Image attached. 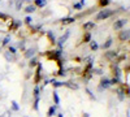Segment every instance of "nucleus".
Segmentation results:
<instances>
[{
    "mask_svg": "<svg viewBox=\"0 0 130 117\" xmlns=\"http://www.w3.org/2000/svg\"><path fill=\"white\" fill-rule=\"evenodd\" d=\"M113 14V12H112V10H108V9H104V10H102V12L99 13V14H98L96 16V20H105V18H108V17H109V16H112Z\"/></svg>",
    "mask_w": 130,
    "mask_h": 117,
    "instance_id": "obj_1",
    "label": "nucleus"
},
{
    "mask_svg": "<svg viewBox=\"0 0 130 117\" xmlns=\"http://www.w3.org/2000/svg\"><path fill=\"white\" fill-rule=\"evenodd\" d=\"M68 37H69V31H67V33H65V35L59 39V46H60V47L64 46V43H65V42H67V39H68Z\"/></svg>",
    "mask_w": 130,
    "mask_h": 117,
    "instance_id": "obj_2",
    "label": "nucleus"
},
{
    "mask_svg": "<svg viewBox=\"0 0 130 117\" xmlns=\"http://www.w3.org/2000/svg\"><path fill=\"white\" fill-rule=\"evenodd\" d=\"M125 24H126V20H120V21H117V22L115 24V29H116V30H120Z\"/></svg>",
    "mask_w": 130,
    "mask_h": 117,
    "instance_id": "obj_3",
    "label": "nucleus"
},
{
    "mask_svg": "<svg viewBox=\"0 0 130 117\" xmlns=\"http://www.w3.org/2000/svg\"><path fill=\"white\" fill-rule=\"evenodd\" d=\"M100 85H102V87L107 89V87H109L112 83H111V81H109V79H105V78H104V79H102V83H100Z\"/></svg>",
    "mask_w": 130,
    "mask_h": 117,
    "instance_id": "obj_4",
    "label": "nucleus"
},
{
    "mask_svg": "<svg viewBox=\"0 0 130 117\" xmlns=\"http://www.w3.org/2000/svg\"><path fill=\"white\" fill-rule=\"evenodd\" d=\"M120 38H121V39H129V31H127V30H122Z\"/></svg>",
    "mask_w": 130,
    "mask_h": 117,
    "instance_id": "obj_5",
    "label": "nucleus"
},
{
    "mask_svg": "<svg viewBox=\"0 0 130 117\" xmlns=\"http://www.w3.org/2000/svg\"><path fill=\"white\" fill-rule=\"evenodd\" d=\"M46 4H47L46 0H35V5H38V7H44Z\"/></svg>",
    "mask_w": 130,
    "mask_h": 117,
    "instance_id": "obj_6",
    "label": "nucleus"
},
{
    "mask_svg": "<svg viewBox=\"0 0 130 117\" xmlns=\"http://www.w3.org/2000/svg\"><path fill=\"white\" fill-rule=\"evenodd\" d=\"M5 59L8 61H13L14 60V56H13V54H10V52H7V54H5Z\"/></svg>",
    "mask_w": 130,
    "mask_h": 117,
    "instance_id": "obj_7",
    "label": "nucleus"
},
{
    "mask_svg": "<svg viewBox=\"0 0 130 117\" xmlns=\"http://www.w3.org/2000/svg\"><path fill=\"white\" fill-rule=\"evenodd\" d=\"M95 25H94V22H87V24H85L83 25V29L85 30H89V29H92Z\"/></svg>",
    "mask_w": 130,
    "mask_h": 117,
    "instance_id": "obj_8",
    "label": "nucleus"
},
{
    "mask_svg": "<svg viewBox=\"0 0 130 117\" xmlns=\"http://www.w3.org/2000/svg\"><path fill=\"white\" fill-rule=\"evenodd\" d=\"M25 10H26L27 13H32V12L35 10V5H29V7H26Z\"/></svg>",
    "mask_w": 130,
    "mask_h": 117,
    "instance_id": "obj_9",
    "label": "nucleus"
},
{
    "mask_svg": "<svg viewBox=\"0 0 130 117\" xmlns=\"http://www.w3.org/2000/svg\"><path fill=\"white\" fill-rule=\"evenodd\" d=\"M55 112H56V107H51L50 111H48V116H53V114H55Z\"/></svg>",
    "mask_w": 130,
    "mask_h": 117,
    "instance_id": "obj_10",
    "label": "nucleus"
},
{
    "mask_svg": "<svg viewBox=\"0 0 130 117\" xmlns=\"http://www.w3.org/2000/svg\"><path fill=\"white\" fill-rule=\"evenodd\" d=\"M73 21H74V18L69 17V18H65V20H62V24H70V22H73Z\"/></svg>",
    "mask_w": 130,
    "mask_h": 117,
    "instance_id": "obj_11",
    "label": "nucleus"
},
{
    "mask_svg": "<svg viewBox=\"0 0 130 117\" xmlns=\"http://www.w3.org/2000/svg\"><path fill=\"white\" fill-rule=\"evenodd\" d=\"M53 99H55V104H59L60 103V99H59V95L56 92H53Z\"/></svg>",
    "mask_w": 130,
    "mask_h": 117,
    "instance_id": "obj_12",
    "label": "nucleus"
},
{
    "mask_svg": "<svg viewBox=\"0 0 130 117\" xmlns=\"http://www.w3.org/2000/svg\"><path fill=\"white\" fill-rule=\"evenodd\" d=\"M21 5H22V0H16V8H17V9H20V8H21Z\"/></svg>",
    "mask_w": 130,
    "mask_h": 117,
    "instance_id": "obj_13",
    "label": "nucleus"
},
{
    "mask_svg": "<svg viewBox=\"0 0 130 117\" xmlns=\"http://www.w3.org/2000/svg\"><path fill=\"white\" fill-rule=\"evenodd\" d=\"M111 44H112V39H108V40H107V43H105L103 47H104V48H108V47H109Z\"/></svg>",
    "mask_w": 130,
    "mask_h": 117,
    "instance_id": "obj_14",
    "label": "nucleus"
},
{
    "mask_svg": "<svg viewBox=\"0 0 130 117\" xmlns=\"http://www.w3.org/2000/svg\"><path fill=\"white\" fill-rule=\"evenodd\" d=\"M34 55V49H29V52H26V57H30Z\"/></svg>",
    "mask_w": 130,
    "mask_h": 117,
    "instance_id": "obj_15",
    "label": "nucleus"
},
{
    "mask_svg": "<svg viewBox=\"0 0 130 117\" xmlns=\"http://www.w3.org/2000/svg\"><path fill=\"white\" fill-rule=\"evenodd\" d=\"M12 108H13V111H18V105L16 102H12Z\"/></svg>",
    "mask_w": 130,
    "mask_h": 117,
    "instance_id": "obj_16",
    "label": "nucleus"
},
{
    "mask_svg": "<svg viewBox=\"0 0 130 117\" xmlns=\"http://www.w3.org/2000/svg\"><path fill=\"white\" fill-rule=\"evenodd\" d=\"M10 114H12V113H10V111H7V112H4V114H2L0 117H10Z\"/></svg>",
    "mask_w": 130,
    "mask_h": 117,
    "instance_id": "obj_17",
    "label": "nucleus"
},
{
    "mask_svg": "<svg viewBox=\"0 0 130 117\" xmlns=\"http://www.w3.org/2000/svg\"><path fill=\"white\" fill-rule=\"evenodd\" d=\"M91 48L95 51V49H98V44L95 43V42H91Z\"/></svg>",
    "mask_w": 130,
    "mask_h": 117,
    "instance_id": "obj_18",
    "label": "nucleus"
},
{
    "mask_svg": "<svg viewBox=\"0 0 130 117\" xmlns=\"http://www.w3.org/2000/svg\"><path fill=\"white\" fill-rule=\"evenodd\" d=\"M90 39H91V35L90 34H86L85 35V42H90Z\"/></svg>",
    "mask_w": 130,
    "mask_h": 117,
    "instance_id": "obj_19",
    "label": "nucleus"
},
{
    "mask_svg": "<svg viewBox=\"0 0 130 117\" xmlns=\"http://www.w3.org/2000/svg\"><path fill=\"white\" fill-rule=\"evenodd\" d=\"M67 85H68V86H69L70 89H77V87H78L77 85H73V83H67Z\"/></svg>",
    "mask_w": 130,
    "mask_h": 117,
    "instance_id": "obj_20",
    "label": "nucleus"
},
{
    "mask_svg": "<svg viewBox=\"0 0 130 117\" xmlns=\"http://www.w3.org/2000/svg\"><path fill=\"white\" fill-rule=\"evenodd\" d=\"M25 20H26V22H27V24H32V18H31V17H26Z\"/></svg>",
    "mask_w": 130,
    "mask_h": 117,
    "instance_id": "obj_21",
    "label": "nucleus"
},
{
    "mask_svg": "<svg viewBox=\"0 0 130 117\" xmlns=\"http://www.w3.org/2000/svg\"><path fill=\"white\" fill-rule=\"evenodd\" d=\"M108 3H109V0H102V2H100V4H102V5H107Z\"/></svg>",
    "mask_w": 130,
    "mask_h": 117,
    "instance_id": "obj_22",
    "label": "nucleus"
},
{
    "mask_svg": "<svg viewBox=\"0 0 130 117\" xmlns=\"http://www.w3.org/2000/svg\"><path fill=\"white\" fill-rule=\"evenodd\" d=\"M74 8H75V9H81V8H82V4H81V3H79V4H75Z\"/></svg>",
    "mask_w": 130,
    "mask_h": 117,
    "instance_id": "obj_23",
    "label": "nucleus"
},
{
    "mask_svg": "<svg viewBox=\"0 0 130 117\" xmlns=\"http://www.w3.org/2000/svg\"><path fill=\"white\" fill-rule=\"evenodd\" d=\"M9 52H10V54H14V52H16V48H14V47H10V48H9Z\"/></svg>",
    "mask_w": 130,
    "mask_h": 117,
    "instance_id": "obj_24",
    "label": "nucleus"
},
{
    "mask_svg": "<svg viewBox=\"0 0 130 117\" xmlns=\"http://www.w3.org/2000/svg\"><path fill=\"white\" fill-rule=\"evenodd\" d=\"M115 55V52H108V54H107V57H112Z\"/></svg>",
    "mask_w": 130,
    "mask_h": 117,
    "instance_id": "obj_25",
    "label": "nucleus"
},
{
    "mask_svg": "<svg viewBox=\"0 0 130 117\" xmlns=\"http://www.w3.org/2000/svg\"><path fill=\"white\" fill-rule=\"evenodd\" d=\"M9 39H10L9 37H7V38L4 39V44H8V43H9Z\"/></svg>",
    "mask_w": 130,
    "mask_h": 117,
    "instance_id": "obj_26",
    "label": "nucleus"
},
{
    "mask_svg": "<svg viewBox=\"0 0 130 117\" xmlns=\"http://www.w3.org/2000/svg\"><path fill=\"white\" fill-rule=\"evenodd\" d=\"M59 117H62V114H59Z\"/></svg>",
    "mask_w": 130,
    "mask_h": 117,
    "instance_id": "obj_27",
    "label": "nucleus"
},
{
    "mask_svg": "<svg viewBox=\"0 0 130 117\" xmlns=\"http://www.w3.org/2000/svg\"><path fill=\"white\" fill-rule=\"evenodd\" d=\"M85 117H89V116H87V114H85Z\"/></svg>",
    "mask_w": 130,
    "mask_h": 117,
    "instance_id": "obj_28",
    "label": "nucleus"
}]
</instances>
